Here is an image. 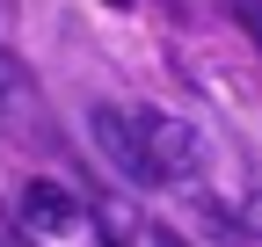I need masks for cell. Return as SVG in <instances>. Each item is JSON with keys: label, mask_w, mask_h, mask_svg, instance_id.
<instances>
[{"label": "cell", "mask_w": 262, "mask_h": 247, "mask_svg": "<svg viewBox=\"0 0 262 247\" xmlns=\"http://www.w3.org/2000/svg\"><path fill=\"white\" fill-rule=\"evenodd\" d=\"M88 131H95L102 160H110L124 182H139V189H160V167H153V153H146V131H139V116H131V109H110V102H95V109H88Z\"/></svg>", "instance_id": "1"}, {"label": "cell", "mask_w": 262, "mask_h": 247, "mask_svg": "<svg viewBox=\"0 0 262 247\" xmlns=\"http://www.w3.org/2000/svg\"><path fill=\"white\" fill-rule=\"evenodd\" d=\"M131 116H139V131H146V153H153L160 182H189V175H196V138H189V124L160 116V109H131Z\"/></svg>", "instance_id": "2"}, {"label": "cell", "mask_w": 262, "mask_h": 247, "mask_svg": "<svg viewBox=\"0 0 262 247\" xmlns=\"http://www.w3.org/2000/svg\"><path fill=\"white\" fill-rule=\"evenodd\" d=\"M22 226L29 233H73L80 226V196L66 182H29L22 189Z\"/></svg>", "instance_id": "3"}, {"label": "cell", "mask_w": 262, "mask_h": 247, "mask_svg": "<svg viewBox=\"0 0 262 247\" xmlns=\"http://www.w3.org/2000/svg\"><path fill=\"white\" fill-rule=\"evenodd\" d=\"M146 247H189V240H182L175 226H146Z\"/></svg>", "instance_id": "4"}, {"label": "cell", "mask_w": 262, "mask_h": 247, "mask_svg": "<svg viewBox=\"0 0 262 247\" xmlns=\"http://www.w3.org/2000/svg\"><path fill=\"white\" fill-rule=\"evenodd\" d=\"M241 22H248V37L262 44V8H255V0H241Z\"/></svg>", "instance_id": "5"}, {"label": "cell", "mask_w": 262, "mask_h": 247, "mask_svg": "<svg viewBox=\"0 0 262 247\" xmlns=\"http://www.w3.org/2000/svg\"><path fill=\"white\" fill-rule=\"evenodd\" d=\"M110 8H124V0H110Z\"/></svg>", "instance_id": "6"}]
</instances>
